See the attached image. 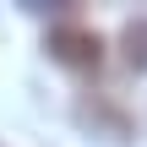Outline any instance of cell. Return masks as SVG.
Instances as JSON below:
<instances>
[{"label":"cell","instance_id":"1","mask_svg":"<svg viewBox=\"0 0 147 147\" xmlns=\"http://www.w3.org/2000/svg\"><path fill=\"white\" fill-rule=\"evenodd\" d=\"M49 55L60 65H71V71H93L104 60V38L93 27H82V22H55L49 27Z\"/></svg>","mask_w":147,"mask_h":147},{"label":"cell","instance_id":"2","mask_svg":"<svg viewBox=\"0 0 147 147\" xmlns=\"http://www.w3.org/2000/svg\"><path fill=\"white\" fill-rule=\"evenodd\" d=\"M120 60L142 76L147 71V16H131L125 27H120Z\"/></svg>","mask_w":147,"mask_h":147},{"label":"cell","instance_id":"3","mask_svg":"<svg viewBox=\"0 0 147 147\" xmlns=\"http://www.w3.org/2000/svg\"><path fill=\"white\" fill-rule=\"evenodd\" d=\"M76 115H82L87 125H104V136H109V142H125V136H131V120H125L120 109H109V104H82Z\"/></svg>","mask_w":147,"mask_h":147}]
</instances>
